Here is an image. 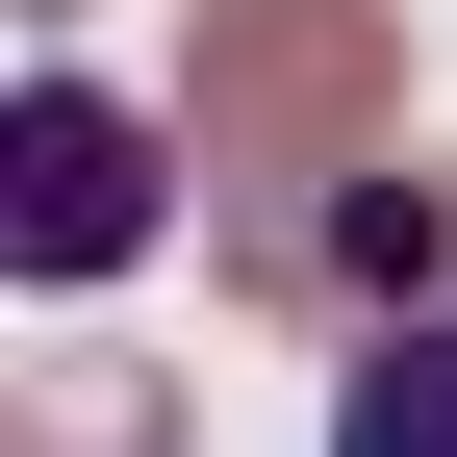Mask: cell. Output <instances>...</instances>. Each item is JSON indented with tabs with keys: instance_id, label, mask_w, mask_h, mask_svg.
<instances>
[{
	"instance_id": "6da1fadb",
	"label": "cell",
	"mask_w": 457,
	"mask_h": 457,
	"mask_svg": "<svg viewBox=\"0 0 457 457\" xmlns=\"http://www.w3.org/2000/svg\"><path fill=\"white\" fill-rule=\"evenodd\" d=\"M179 128H204V179H228V254H254V305H305L330 179L407 128V26H381V0H204Z\"/></svg>"
},
{
	"instance_id": "7a4b0ae2",
	"label": "cell",
	"mask_w": 457,
	"mask_h": 457,
	"mask_svg": "<svg viewBox=\"0 0 457 457\" xmlns=\"http://www.w3.org/2000/svg\"><path fill=\"white\" fill-rule=\"evenodd\" d=\"M153 204H179V179H153V128H128L102 77H51L26 128H0V254H26V279H102V254H153Z\"/></svg>"
},
{
	"instance_id": "3957f363",
	"label": "cell",
	"mask_w": 457,
	"mask_h": 457,
	"mask_svg": "<svg viewBox=\"0 0 457 457\" xmlns=\"http://www.w3.org/2000/svg\"><path fill=\"white\" fill-rule=\"evenodd\" d=\"M432 279H457V179H356L305 228V305H432Z\"/></svg>"
},
{
	"instance_id": "277c9868",
	"label": "cell",
	"mask_w": 457,
	"mask_h": 457,
	"mask_svg": "<svg viewBox=\"0 0 457 457\" xmlns=\"http://www.w3.org/2000/svg\"><path fill=\"white\" fill-rule=\"evenodd\" d=\"M330 457H457V305H381V356L330 381Z\"/></svg>"
},
{
	"instance_id": "5b68a950",
	"label": "cell",
	"mask_w": 457,
	"mask_h": 457,
	"mask_svg": "<svg viewBox=\"0 0 457 457\" xmlns=\"http://www.w3.org/2000/svg\"><path fill=\"white\" fill-rule=\"evenodd\" d=\"M26 457H179V381L153 356H51L26 381Z\"/></svg>"
}]
</instances>
